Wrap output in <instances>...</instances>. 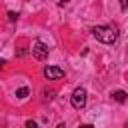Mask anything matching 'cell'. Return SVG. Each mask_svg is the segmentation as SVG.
I'll use <instances>...</instances> for the list:
<instances>
[{"mask_svg":"<svg viewBox=\"0 0 128 128\" xmlns=\"http://www.w3.org/2000/svg\"><path fill=\"white\" fill-rule=\"evenodd\" d=\"M92 36L96 40H100L102 44H114L118 40V30L116 26H94L92 30Z\"/></svg>","mask_w":128,"mask_h":128,"instance_id":"6da1fadb","label":"cell"},{"mask_svg":"<svg viewBox=\"0 0 128 128\" xmlns=\"http://www.w3.org/2000/svg\"><path fill=\"white\" fill-rule=\"evenodd\" d=\"M70 102H72V106H74L76 110H82V108L86 106V90H84L82 86H78V88L72 92Z\"/></svg>","mask_w":128,"mask_h":128,"instance_id":"7a4b0ae2","label":"cell"},{"mask_svg":"<svg viewBox=\"0 0 128 128\" xmlns=\"http://www.w3.org/2000/svg\"><path fill=\"white\" fill-rule=\"evenodd\" d=\"M32 56L36 58V60H46L48 58V46L42 42V40H36L34 44H32Z\"/></svg>","mask_w":128,"mask_h":128,"instance_id":"3957f363","label":"cell"},{"mask_svg":"<svg viewBox=\"0 0 128 128\" xmlns=\"http://www.w3.org/2000/svg\"><path fill=\"white\" fill-rule=\"evenodd\" d=\"M44 76L48 80H60V78H64V70L58 68V66H46L44 68Z\"/></svg>","mask_w":128,"mask_h":128,"instance_id":"277c9868","label":"cell"},{"mask_svg":"<svg viewBox=\"0 0 128 128\" xmlns=\"http://www.w3.org/2000/svg\"><path fill=\"white\" fill-rule=\"evenodd\" d=\"M112 98H114L116 102H126L128 94H126L124 90H114V92H112Z\"/></svg>","mask_w":128,"mask_h":128,"instance_id":"5b68a950","label":"cell"},{"mask_svg":"<svg viewBox=\"0 0 128 128\" xmlns=\"http://www.w3.org/2000/svg\"><path fill=\"white\" fill-rule=\"evenodd\" d=\"M28 94H30V90H28L26 86H24V88H18V90H16V96H18V98H22V100H24V98H28Z\"/></svg>","mask_w":128,"mask_h":128,"instance_id":"8992f818","label":"cell"},{"mask_svg":"<svg viewBox=\"0 0 128 128\" xmlns=\"http://www.w3.org/2000/svg\"><path fill=\"white\" fill-rule=\"evenodd\" d=\"M54 94H56L54 90H46V88L42 90V96H44V100H48V102H50V100L54 98Z\"/></svg>","mask_w":128,"mask_h":128,"instance_id":"52a82bcc","label":"cell"},{"mask_svg":"<svg viewBox=\"0 0 128 128\" xmlns=\"http://www.w3.org/2000/svg\"><path fill=\"white\" fill-rule=\"evenodd\" d=\"M16 18H18V14H16V12H12V10H10V12H8V20H10V22H14V20H16Z\"/></svg>","mask_w":128,"mask_h":128,"instance_id":"ba28073f","label":"cell"},{"mask_svg":"<svg viewBox=\"0 0 128 128\" xmlns=\"http://www.w3.org/2000/svg\"><path fill=\"white\" fill-rule=\"evenodd\" d=\"M120 8L122 10H128V0H120Z\"/></svg>","mask_w":128,"mask_h":128,"instance_id":"9c48e42d","label":"cell"},{"mask_svg":"<svg viewBox=\"0 0 128 128\" xmlns=\"http://www.w3.org/2000/svg\"><path fill=\"white\" fill-rule=\"evenodd\" d=\"M26 126H28V128H34V126H36V122H32V120H28V122H26Z\"/></svg>","mask_w":128,"mask_h":128,"instance_id":"30bf717a","label":"cell"},{"mask_svg":"<svg viewBox=\"0 0 128 128\" xmlns=\"http://www.w3.org/2000/svg\"><path fill=\"white\" fill-rule=\"evenodd\" d=\"M68 2H70V0H58V4H60V6H66Z\"/></svg>","mask_w":128,"mask_h":128,"instance_id":"8fae6325","label":"cell"}]
</instances>
